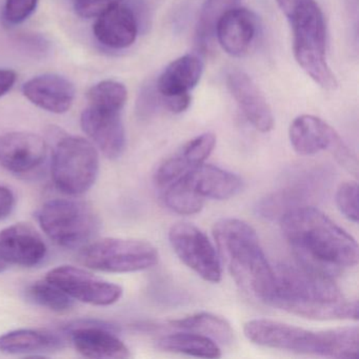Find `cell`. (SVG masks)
Masks as SVG:
<instances>
[{
	"label": "cell",
	"instance_id": "7a4b0ae2",
	"mask_svg": "<svg viewBox=\"0 0 359 359\" xmlns=\"http://www.w3.org/2000/svg\"><path fill=\"white\" fill-rule=\"evenodd\" d=\"M266 304L314 320L358 319V300H350L333 278L297 264L274 268V283Z\"/></svg>",
	"mask_w": 359,
	"mask_h": 359
},
{
	"label": "cell",
	"instance_id": "4316f807",
	"mask_svg": "<svg viewBox=\"0 0 359 359\" xmlns=\"http://www.w3.org/2000/svg\"><path fill=\"white\" fill-rule=\"evenodd\" d=\"M27 297L33 304L56 313L69 312L74 306L73 298L47 279L31 285L27 289Z\"/></svg>",
	"mask_w": 359,
	"mask_h": 359
},
{
	"label": "cell",
	"instance_id": "484cf974",
	"mask_svg": "<svg viewBox=\"0 0 359 359\" xmlns=\"http://www.w3.org/2000/svg\"><path fill=\"white\" fill-rule=\"evenodd\" d=\"M239 0H205L199 14L196 26V41L198 48L207 51L215 37L216 26L220 18L236 7Z\"/></svg>",
	"mask_w": 359,
	"mask_h": 359
},
{
	"label": "cell",
	"instance_id": "44dd1931",
	"mask_svg": "<svg viewBox=\"0 0 359 359\" xmlns=\"http://www.w3.org/2000/svg\"><path fill=\"white\" fill-rule=\"evenodd\" d=\"M93 33L102 45L111 49H126L137 37V18L129 7L119 4L98 16Z\"/></svg>",
	"mask_w": 359,
	"mask_h": 359
},
{
	"label": "cell",
	"instance_id": "7c38bea8",
	"mask_svg": "<svg viewBox=\"0 0 359 359\" xmlns=\"http://www.w3.org/2000/svg\"><path fill=\"white\" fill-rule=\"evenodd\" d=\"M75 350L88 358H128V346L117 337L114 325L100 320H79L68 325Z\"/></svg>",
	"mask_w": 359,
	"mask_h": 359
},
{
	"label": "cell",
	"instance_id": "8fae6325",
	"mask_svg": "<svg viewBox=\"0 0 359 359\" xmlns=\"http://www.w3.org/2000/svg\"><path fill=\"white\" fill-rule=\"evenodd\" d=\"M46 279L57 285L73 299L93 306H111L121 299L123 287L104 280L83 269L60 266L52 269Z\"/></svg>",
	"mask_w": 359,
	"mask_h": 359
},
{
	"label": "cell",
	"instance_id": "277c9868",
	"mask_svg": "<svg viewBox=\"0 0 359 359\" xmlns=\"http://www.w3.org/2000/svg\"><path fill=\"white\" fill-rule=\"evenodd\" d=\"M245 337L264 348L337 359H356L359 355L358 327L312 331L271 319H252L245 323Z\"/></svg>",
	"mask_w": 359,
	"mask_h": 359
},
{
	"label": "cell",
	"instance_id": "836d02e7",
	"mask_svg": "<svg viewBox=\"0 0 359 359\" xmlns=\"http://www.w3.org/2000/svg\"><path fill=\"white\" fill-rule=\"evenodd\" d=\"M15 207V196L10 189L0 186V220L5 219Z\"/></svg>",
	"mask_w": 359,
	"mask_h": 359
},
{
	"label": "cell",
	"instance_id": "ffe728a7",
	"mask_svg": "<svg viewBox=\"0 0 359 359\" xmlns=\"http://www.w3.org/2000/svg\"><path fill=\"white\" fill-rule=\"evenodd\" d=\"M215 146L216 136L213 133H203L193 138L159 165L154 176L155 184L158 187L169 186L193 168L203 165Z\"/></svg>",
	"mask_w": 359,
	"mask_h": 359
},
{
	"label": "cell",
	"instance_id": "f1b7e54d",
	"mask_svg": "<svg viewBox=\"0 0 359 359\" xmlns=\"http://www.w3.org/2000/svg\"><path fill=\"white\" fill-rule=\"evenodd\" d=\"M336 205L350 222H358V184L357 182H346L338 187L336 191Z\"/></svg>",
	"mask_w": 359,
	"mask_h": 359
},
{
	"label": "cell",
	"instance_id": "cb8c5ba5",
	"mask_svg": "<svg viewBox=\"0 0 359 359\" xmlns=\"http://www.w3.org/2000/svg\"><path fill=\"white\" fill-rule=\"evenodd\" d=\"M168 327L201 334L224 346H231L235 342L234 330L231 323L224 317L212 313L201 312L184 318L173 319L168 323Z\"/></svg>",
	"mask_w": 359,
	"mask_h": 359
},
{
	"label": "cell",
	"instance_id": "d4e9b609",
	"mask_svg": "<svg viewBox=\"0 0 359 359\" xmlns=\"http://www.w3.org/2000/svg\"><path fill=\"white\" fill-rule=\"evenodd\" d=\"M157 348L165 352L178 353L201 358H219L218 344L211 338L193 332H177L161 336L156 341Z\"/></svg>",
	"mask_w": 359,
	"mask_h": 359
},
{
	"label": "cell",
	"instance_id": "d590c367",
	"mask_svg": "<svg viewBox=\"0 0 359 359\" xmlns=\"http://www.w3.org/2000/svg\"><path fill=\"white\" fill-rule=\"evenodd\" d=\"M6 269H7V264H5L3 260H0V273H3Z\"/></svg>",
	"mask_w": 359,
	"mask_h": 359
},
{
	"label": "cell",
	"instance_id": "2e32d148",
	"mask_svg": "<svg viewBox=\"0 0 359 359\" xmlns=\"http://www.w3.org/2000/svg\"><path fill=\"white\" fill-rule=\"evenodd\" d=\"M226 86L247 121L262 133L274 127V116L270 104L253 79L241 70L226 75Z\"/></svg>",
	"mask_w": 359,
	"mask_h": 359
},
{
	"label": "cell",
	"instance_id": "e575fe53",
	"mask_svg": "<svg viewBox=\"0 0 359 359\" xmlns=\"http://www.w3.org/2000/svg\"><path fill=\"white\" fill-rule=\"evenodd\" d=\"M18 75L13 70L0 69V97L8 93L13 88Z\"/></svg>",
	"mask_w": 359,
	"mask_h": 359
},
{
	"label": "cell",
	"instance_id": "1f68e13d",
	"mask_svg": "<svg viewBox=\"0 0 359 359\" xmlns=\"http://www.w3.org/2000/svg\"><path fill=\"white\" fill-rule=\"evenodd\" d=\"M18 43L25 51L33 55H43L49 50V43L45 37L36 34H24L18 37Z\"/></svg>",
	"mask_w": 359,
	"mask_h": 359
},
{
	"label": "cell",
	"instance_id": "5b68a950",
	"mask_svg": "<svg viewBox=\"0 0 359 359\" xmlns=\"http://www.w3.org/2000/svg\"><path fill=\"white\" fill-rule=\"evenodd\" d=\"M293 32L296 62L315 83L325 90L337 89L335 74L327 62V26L315 0H276Z\"/></svg>",
	"mask_w": 359,
	"mask_h": 359
},
{
	"label": "cell",
	"instance_id": "603a6c76",
	"mask_svg": "<svg viewBox=\"0 0 359 359\" xmlns=\"http://www.w3.org/2000/svg\"><path fill=\"white\" fill-rule=\"evenodd\" d=\"M64 348L60 336L43 330L20 329L0 335V352L11 355H43Z\"/></svg>",
	"mask_w": 359,
	"mask_h": 359
},
{
	"label": "cell",
	"instance_id": "ac0fdd59",
	"mask_svg": "<svg viewBox=\"0 0 359 359\" xmlns=\"http://www.w3.org/2000/svg\"><path fill=\"white\" fill-rule=\"evenodd\" d=\"M257 18L245 8H233L216 26L215 36L220 47L233 57L248 53L257 33Z\"/></svg>",
	"mask_w": 359,
	"mask_h": 359
},
{
	"label": "cell",
	"instance_id": "4fadbf2b",
	"mask_svg": "<svg viewBox=\"0 0 359 359\" xmlns=\"http://www.w3.org/2000/svg\"><path fill=\"white\" fill-rule=\"evenodd\" d=\"M195 199L226 201L243 190V180L236 174L212 165H197L175 180Z\"/></svg>",
	"mask_w": 359,
	"mask_h": 359
},
{
	"label": "cell",
	"instance_id": "4dcf8cb0",
	"mask_svg": "<svg viewBox=\"0 0 359 359\" xmlns=\"http://www.w3.org/2000/svg\"><path fill=\"white\" fill-rule=\"evenodd\" d=\"M121 0H73L75 12L81 18H97L111 8L119 5Z\"/></svg>",
	"mask_w": 359,
	"mask_h": 359
},
{
	"label": "cell",
	"instance_id": "9c48e42d",
	"mask_svg": "<svg viewBox=\"0 0 359 359\" xmlns=\"http://www.w3.org/2000/svg\"><path fill=\"white\" fill-rule=\"evenodd\" d=\"M289 138L294 151L309 156L321 151H330L341 167L354 176L358 174L356 156L339 134L319 117L300 115L292 121Z\"/></svg>",
	"mask_w": 359,
	"mask_h": 359
},
{
	"label": "cell",
	"instance_id": "f546056e",
	"mask_svg": "<svg viewBox=\"0 0 359 359\" xmlns=\"http://www.w3.org/2000/svg\"><path fill=\"white\" fill-rule=\"evenodd\" d=\"M39 0H7L4 18L10 25H20L36 10Z\"/></svg>",
	"mask_w": 359,
	"mask_h": 359
},
{
	"label": "cell",
	"instance_id": "7402d4cb",
	"mask_svg": "<svg viewBox=\"0 0 359 359\" xmlns=\"http://www.w3.org/2000/svg\"><path fill=\"white\" fill-rule=\"evenodd\" d=\"M203 68L198 56L188 54L177 58L161 73L156 83L157 92L165 97L190 94L201 81Z\"/></svg>",
	"mask_w": 359,
	"mask_h": 359
},
{
	"label": "cell",
	"instance_id": "d6986e66",
	"mask_svg": "<svg viewBox=\"0 0 359 359\" xmlns=\"http://www.w3.org/2000/svg\"><path fill=\"white\" fill-rule=\"evenodd\" d=\"M75 87L66 77L45 74L34 77L22 86V93L35 106L48 112H68L75 98Z\"/></svg>",
	"mask_w": 359,
	"mask_h": 359
},
{
	"label": "cell",
	"instance_id": "30bf717a",
	"mask_svg": "<svg viewBox=\"0 0 359 359\" xmlns=\"http://www.w3.org/2000/svg\"><path fill=\"white\" fill-rule=\"evenodd\" d=\"M172 249L198 276L212 283L222 280V262L209 237L194 224L178 222L169 231Z\"/></svg>",
	"mask_w": 359,
	"mask_h": 359
},
{
	"label": "cell",
	"instance_id": "d6a6232c",
	"mask_svg": "<svg viewBox=\"0 0 359 359\" xmlns=\"http://www.w3.org/2000/svg\"><path fill=\"white\" fill-rule=\"evenodd\" d=\"M159 95H161V94H159ZM191 102H192V97H191L190 94L169 96V97H165V96L161 95V106L167 109L170 112L175 113V114H180V113L188 110Z\"/></svg>",
	"mask_w": 359,
	"mask_h": 359
},
{
	"label": "cell",
	"instance_id": "9a60e30c",
	"mask_svg": "<svg viewBox=\"0 0 359 359\" xmlns=\"http://www.w3.org/2000/svg\"><path fill=\"white\" fill-rule=\"evenodd\" d=\"M83 132L108 158L121 156L126 148V132L121 112L88 107L81 118Z\"/></svg>",
	"mask_w": 359,
	"mask_h": 359
},
{
	"label": "cell",
	"instance_id": "83f0119b",
	"mask_svg": "<svg viewBox=\"0 0 359 359\" xmlns=\"http://www.w3.org/2000/svg\"><path fill=\"white\" fill-rule=\"evenodd\" d=\"M89 106L102 110L121 112L128 100L127 88L115 81H104L88 92Z\"/></svg>",
	"mask_w": 359,
	"mask_h": 359
},
{
	"label": "cell",
	"instance_id": "5bb4252c",
	"mask_svg": "<svg viewBox=\"0 0 359 359\" xmlns=\"http://www.w3.org/2000/svg\"><path fill=\"white\" fill-rule=\"evenodd\" d=\"M45 140L29 132L0 135V167L14 174H27L41 167L47 157Z\"/></svg>",
	"mask_w": 359,
	"mask_h": 359
},
{
	"label": "cell",
	"instance_id": "ba28073f",
	"mask_svg": "<svg viewBox=\"0 0 359 359\" xmlns=\"http://www.w3.org/2000/svg\"><path fill=\"white\" fill-rule=\"evenodd\" d=\"M158 260L156 248L140 239L108 237L90 241L79 253V262L83 266L107 273L148 270L156 266Z\"/></svg>",
	"mask_w": 359,
	"mask_h": 359
},
{
	"label": "cell",
	"instance_id": "e0dca14e",
	"mask_svg": "<svg viewBox=\"0 0 359 359\" xmlns=\"http://www.w3.org/2000/svg\"><path fill=\"white\" fill-rule=\"evenodd\" d=\"M43 237L28 224H16L0 232V260L20 266H37L47 255Z\"/></svg>",
	"mask_w": 359,
	"mask_h": 359
},
{
	"label": "cell",
	"instance_id": "3957f363",
	"mask_svg": "<svg viewBox=\"0 0 359 359\" xmlns=\"http://www.w3.org/2000/svg\"><path fill=\"white\" fill-rule=\"evenodd\" d=\"M213 237L220 260L224 262L243 293L266 304L274 268L269 264L257 233L243 220L222 218L213 226Z\"/></svg>",
	"mask_w": 359,
	"mask_h": 359
},
{
	"label": "cell",
	"instance_id": "8992f818",
	"mask_svg": "<svg viewBox=\"0 0 359 359\" xmlns=\"http://www.w3.org/2000/svg\"><path fill=\"white\" fill-rule=\"evenodd\" d=\"M45 234L60 247L83 248L100 232V219L91 205L76 199L48 201L39 212Z\"/></svg>",
	"mask_w": 359,
	"mask_h": 359
},
{
	"label": "cell",
	"instance_id": "52a82bcc",
	"mask_svg": "<svg viewBox=\"0 0 359 359\" xmlns=\"http://www.w3.org/2000/svg\"><path fill=\"white\" fill-rule=\"evenodd\" d=\"M100 173V155L92 142L79 136H66L56 144L51 175L56 188L71 196L89 191Z\"/></svg>",
	"mask_w": 359,
	"mask_h": 359
},
{
	"label": "cell",
	"instance_id": "6da1fadb",
	"mask_svg": "<svg viewBox=\"0 0 359 359\" xmlns=\"http://www.w3.org/2000/svg\"><path fill=\"white\" fill-rule=\"evenodd\" d=\"M281 232L297 264L325 276L342 274L358 264L352 235L314 207H297L280 217Z\"/></svg>",
	"mask_w": 359,
	"mask_h": 359
}]
</instances>
